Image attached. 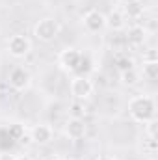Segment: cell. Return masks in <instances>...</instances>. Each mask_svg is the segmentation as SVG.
<instances>
[{
	"mask_svg": "<svg viewBox=\"0 0 158 160\" xmlns=\"http://www.w3.org/2000/svg\"><path fill=\"white\" fill-rule=\"evenodd\" d=\"M82 22H84V26H86L87 32L95 34V32H101L102 28H106V15L101 13L99 9H89L84 15Z\"/></svg>",
	"mask_w": 158,
	"mask_h": 160,
	"instance_id": "7",
	"label": "cell"
},
{
	"mask_svg": "<svg viewBox=\"0 0 158 160\" xmlns=\"http://www.w3.org/2000/svg\"><path fill=\"white\" fill-rule=\"evenodd\" d=\"M9 136H13L15 140H21V138L24 136V128H22L19 123H15V125L9 127Z\"/></svg>",
	"mask_w": 158,
	"mask_h": 160,
	"instance_id": "18",
	"label": "cell"
},
{
	"mask_svg": "<svg viewBox=\"0 0 158 160\" xmlns=\"http://www.w3.org/2000/svg\"><path fill=\"white\" fill-rule=\"evenodd\" d=\"M52 138H54V130H52V127L47 125V123H39V125H36V127L30 130V140H32L34 143H37V145H47V143H50Z\"/></svg>",
	"mask_w": 158,
	"mask_h": 160,
	"instance_id": "8",
	"label": "cell"
},
{
	"mask_svg": "<svg viewBox=\"0 0 158 160\" xmlns=\"http://www.w3.org/2000/svg\"><path fill=\"white\" fill-rule=\"evenodd\" d=\"M123 4H132V2H140V0H121Z\"/></svg>",
	"mask_w": 158,
	"mask_h": 160,
	"instance_id": "23",
	"label": "cell"
},
{
	"mask_svg": "<svg viewBox=\"0 0 158 160\" xmlns=\"http://www.w3.org/2000/svg\"><path fill=\"white\" fill-rule=\"evenodd\" d=\"M58 34H60V24H58V21H54V19H50V17H45V19L37 21V24L34 26V36H36V39L43 41V43L54 41L58 38Z\"/></svg>",
	"mask_w": 158,
	"mask_h": 160,
	"instance_id": "2",
	"label": "cell"
},
{
	"mask_svg": "<svg viewBox=\"0 0 158 160\" xmlns=\"http://www.w3.org/2000/svg\"><path fill=\"white\" fill-rule=\"evenodd\" d=\"M82 60H84V54L80 52L78 48H75V47H67V48L62 50L60 56H58L60 67H62L63 71H67V73H77V71H80Z\"/></svg>",
	"mask_w": 158,
	"mask_h": 160,
	"instance_id": "3",
	"label": "cell"
},
{
	"mask_svg": "<svg viewBox=\"0 0 158 160\" xmlns=\"http://www.w3.org/2000/svg\"><path fill=\"white\" fill-rule=\"evenodd\" d=\"M50 160H63V158H60V157H54V158H50Z\"/></svg>",
	"mask_w": 158,
	"mask_h": 160,
	"instance_id": "24",
	"label": "cell"
},
{
	"mask_svg": "<svg viewBox=\"0 0 158 160\" xmlns=\"http://www.w3.org/2000/svg\"><path fill=\"white\" fill-rule=\"evenodd\" d=\"M93 89H95V86H93V82L87 78V77H75V78L71 80V95L77 99V101H86V99H89L91 95H93Z\"/></svg>",
	"mask_w": 158,
	"mask_h": 160,
	"instance_id": "5",
	"label": "cell"
},
{
	"mask_svg": "<svg viewBox=\"0 0 158 160\" xmlns=\"http://www.w3.org/2000/svg\"><path fill=\"white\" fill-rule=\"evenodd\" d=\"M156 128H158V121L156 119H151L145 123V132L149 136V140H156Z\"/></svg>",
	"mask_w": 158,
	"mask_h": 160,
	"instance_id": "16",
	"label": "cell"
},
{
	"mask_svg": "<svg viewBox=\"0 0 158 160\" xmlns=\"http://www.w3.org/2000/svg\"><path fill=\"white\" fill-rule=\"evenodd\" d=\"M97 160H116V158H114V157H110V155H101Z\"/></svg>",
	"mask_w": 158,
	"mask_h": 160,
	"instance_id": "22",
	"label": "cell"
},
{
	"mask_svg": "<svg viewBox=\"0 0 158 160\" xmlns=\"http://www.w3.org/2000/svg\"><path fill=\"white\" fill-rule=\"evenodd\" d=\"M125 17L128 19H140L143 15V6L141 2H132V4H125V11H123Z\"/></svg>",
	"mask_w": 158,
	"mask_h": 160,
	"instance_id": "13",
	"label": "cell"
},
{
	"mask_svg": "<svg viewBox=\"0 0 158 160\" xmlns=\"http://www.w3.org/2000/svg\"><path fill=\"white\" fill-rule=\"evenodd\" d=\"M143 62H158V52L156 48H149L143 52Z\"/></svg>",
	"mask_w": 158,
	"mask_h": 160,
	"instance_id": "19",
	"label": "cell"
},
{
	"mask_svg": "<svg viewBox=\"0 0 158 160\" xmlns=\"http://www.w3.org/2000/svg\"><path fill=\"white\" fill-rule=\"evenodd\" d=\"M145 39H147V30H145L143 26L134 24V26L128 28V32H126V41H128L132 47H140V45H143Z\"/></svg>",
	"mask_w": 158,
	"mask_h": 160,
	"instance_id": "11",
	"label": "cell"
},
{
	"mask_svg": "<svg viewBox=\"0 0 158 160\" xmlns=\"http://www.w3.org/2000/svg\"><path fill=\"white\" fill-rule=\"evenodd\" d=\"M7 82H9V86H11L15 91H24V89H28L30 84H32V75H30V71L24 69V67H13V69L9 71Z\"/></svg>",
	"mask_w": 158,
	"mask_h": 160,
	"instance_id": "6",
	"label": "cell"
},
{
	"mask_svg": "<svg viewBox=\"0 0 158 160\" xmlns=\"http://www.w3.org/2000/svg\"><path fill=\"white\" fill-rule=\"evenodd\" d=\"M117 69L119 73L121 71H126V69H134V62H132V58H119L117 60Z\"/></svg>",
	"mask_w": 158,
	"mask_h": 160,
	"instance_id": "17",
	"label": "cell"
},
{
	"mask_svg": "<svg viewBox=\"0 0 158 160\" xmlns=\"http://www.w3.org/2000/svg\"><path fill=\"white\" fill-rule=\"evenodd\" d=\"M128 114L138 123L156 119V101L151 95H136L128 101Z\"/></svg>",
	"mask_w": 158,
	"mask_h": 160,
	"instance_id": "1",
	"label": "cell"
},
{
	"mask_svg": "<svg viewBox=\"0 0 158 160\" xmlns=\"http://www.w3.org/2000/svg\"><path fill=\"white\" fill-rule=\"evenodd\" d=\"M119 78H121V84H123V86H126V88H134V86L140 84L141 75H140L136 69H126V71H121Z\"/></svg>",
	"mask_w": 158,
	"mask_h": 160,
	"instance_id": "12",
	"label": "cell"
},
{
	"mask_svg": "<svg viewBox=\"0 0 158 160\" xmlns=\"http://www.w3.org/2000/svg\"><path fill=\"white\" fill-rule=\"evenodd\" d=\"M106 26L114 32H119L126 26V17L123 15L121 9H112L108 15H106Z\"/></svg>",
	"mask_w": 158,
	"mask_h": 160,
	"instance_id": "10",
	"label": "cell"
},
{
	"mask_svg": "<svg viewBox=\"0 0 158 160\" xmlns=\"http://www.w3.org/2000/svg\"><path fill=\"white\" fill-rule=\"evenodd\" d=\"M87 116V106L84 104V101H75L71 104V118L75 119H84Z\"/></svg>",
	"mask_w": 158,
	"mask_h": 160,
	"instance_id": "15",
	"label": "cell"
},
{
	"mask_svg": "<svg viewBox=\"0 0 158 160\" xmlns=\"http://www.w3.org/2000/svg\"><path fill=\"white\" fill-rule=\"evenodd\" d=\"M65 134L71 138V140H82L84 136H86V123L84 119H75V118H71V119L65 123Z\"/></svg>",
	"mask_w": 158,
	"mask_h": 160,
	"instance_id": "9",
	"label": "cell"
},
{
	"mask_svg": "<svg viewBox=\"0 0 158 160\" xmlns=\"http://www.w3.org/2000/svg\"><path fill=\"white\" fill-rule=\"evenodd\" d=\"M15 155H7V153H0V160H13Z\"/></svg>",
	"mask_w": 158,
	"mask_h": 160,
	"instance_id": "20",
	"label": "cell"
},
{
	"mask_svg": "<svg viewBox=\"0 0 158 160\" xmlns=\"http://www.w3.org/2000/svg\"><path fill=\"white\" fill-rule=\"evenodd\" d=\"M143 78L155 82L158 78V62H143Z\"/></svg>",
	"mask_w": 158,
	"mask_h": 160,
	"instance_id": "14",
	"label": "cell"
},
{
	"mask_svg": "<svg viewBox=\"0 0 158 160\" xmlns=\"http://www.w3.org/2000/svg\"><path fill=\"white\" fill-rule=\"evenodd\" d=\"M32 50V41L22 34H15L7 39V52L13 58H24Z\"/></svg>",
	"mask_w": 158,
	"mask_h": 160,
	"instance_id": "4",
	"label": "cell"
},
{
	"mask_svg": "<svg viewBox=\"0 0 158 160\" xmlns=\"http://www.w3.org/2000/svg\"><path fill=\"white\" fill-rule=\"evenodd\" d=\"M13 160H34V158H32V157H28V155H17Z\"/></svg>",
	"mask_w": 158,
	"mask_h": 160,
	"instance_id": "21",
	"label": "cell"
}]
</instances>
